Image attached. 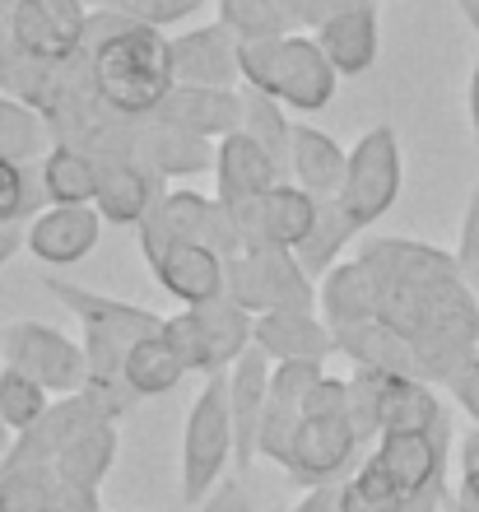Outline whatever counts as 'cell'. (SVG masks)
Instances as JSON below:
<instances>
[{"mask_svg":"<svg viewBox=\"0 0 479 512\" xmlns=\"http://www.w3.org/2000/svg\"><path fill=\"white\" fill-rule=\"evenodd\" d=\"M210 173H214V196H219L228 210H238V205L266 196L270 187L289 182V177L280 173V163L270 159L266 149L256 145L247 131H233V135H224V140L214 145Z\"/></svg>","mask_w":479,"mask_h":512,"instance_id":"cell-20","label":"cell"},{"mask_svg":"<svg viewBox=\"0 0 479 512\" xmlns=\"http://www.w3.org/2000/svg\"><path fill=\"white\" fill-rule=\"evenodd\" d=\"M354 256L373 275L377 322L414 345L424 382L442 387L479 354V303L452 252L414 238H368Z\"/></svg>","mask_w":479,"mask_h":512,"instance_id":"cell-1","label":"cell"},{"mask_svg":"<svg viewBox=\"0 0 479 512\" xmlns=\"http://www.w3.org/2000/svg\"><path fill=\"white\" fill-rule=\"evenodd\" d=\"M242 131L252 135L256 145H261L270 159L280 163V173L289 177L293 122H289V108H284V103H275V98H266V94H256V89H242Z\"/></svg>","mask_w":479,"mask_h":512,"instance_id":"cell-33","label":"cell"},{"mask_svg":"<svg viewBox=\"0 0 479 512\" xmlns=\"http://www.w3.org/2000/svg\"><path fill=\"white\" fill-rule=\"evenodd\" d=\"M466 103H470V131H475V145H479V56H475V66H470V94H466Z\"/></svg>","mask_w":479,"mask_h":512,"instance_id":"cell-44","label":"cell"},{"mask_svg":"<svg viewBox=\"0 0 479 512\" xmlns=\"http://www.w3.org/2000/svg\"><path fill=\"white\" fill-rule=\"evenodd\" d=\"M349 168V149H340L326 131L307 122H293V145H289V182L303 187L317 201H335L340 182Z\"/></svg>","mask_w":479,"mask_h":512,"instance_id":"cell-27","label":"cell"},{"mask_svg":"<svg viewBox=\"0 0 479 512\" xmlns=\"http://www.w3.org/2000/svg\"><path fill=\"white\" fill-rule=\"evenodd\" d=\"M42 284H47V294L80 322L84 396L103 405L112 419H121L135 405L131 387L121 378L126 350H131L140 336H159L163 317L140 308V303H126V298H112V294H98V289H84V284H70V280H61V275H47Z\"/></svg>","mask_w":479,"mask_h":512,"instance_id":"cell-3","label":"cell"},{"mask_svg":"<svg viewBox=\"0 0 479 512\" xmlns=\"http://www.w3.org/2000/svg\"><path fill=\"white\" fill-rule=\"evenodd\" d=\"M205 0H89V10H107V14H121V19H135V24H149V28H163V24H177L196 14Z\"/></svg>","mask_w":479,"mask_h":512,"instance_id":"cell-37","label":"cell"},{"mask_svg":"<svg viewBox=\"0 0 479 512\" xmlns=\"http://www.w3.org/2000/svg\"><path fill=\"white\" fill-rule=\"evenodd\" d=\"M14 438H10V429H5V424H0V452H5V447H10Z\"/></svg>","mask_w":479,"mask_h":512,"instance_id":"cell-49","label":"cell"},{"mask_svg":"<svg viewBox=\"0 0 479 512\" xmlns=\"http://www.w3.org/2000/svg\"><path fill=\"white\" fill-rule=\"evenodd\" d=\"M289 512H340V485L307 489V494H303V503H293Z\"/></svg>","mask_w":479,"mask_h":512,"instance_id":"cell-41","label":"cell"},{"mask_svg":"<svg viewBox=\"0 0 479 512\" xmlns=\"http://www.w3.org/2000/svg\"><path fill=\"white\" fill-rule=\"evenodd\" d=\"M456 10L466 14V24L475 28V38H479V0H456Z\"/></svg>","mask_w":479,"mask_h":512,"instance_id":"cell-47","label":"cell"},{"mask_svg":"<svg viewBox=\"0 0 479 512\" xmlns=\"http://www.w3.org/2000/svg\"><path fill=\"white\" fill-rule=\"evenodd\" d=\"M317 312L321 322L340 331V326H359L377 317V298H373V275L359 256H349L340 266H331L317 280Z\"/></svg>","mask_w":479,"mask_h":512,"instance_id":"cell-28","label":"cell"},{"mask_svg":"<svg viewBox=\"0 0 479 512\" xmlns=\"http://www.w3.org/2000/svg\"><path fill=\"white\" fill-rule=\"evenodd\" d=\"M400 182H405V163H400L396 126H373L359 135V145L349 149V168L340 182V210L354 219V229L368 233L377 219L396 205Z\"/></svg>","mask_w":479,"mask_h":512,"instance_id":"cell-10","label":"cell"},{"mask_svg":"<svg viewBox=\"0 0 479 512\" xmlns=\"http://www.w3.org/2000/svg\"><path fill=\"white\" fill-rule=\"evenodd\" d=\"M359 447H363V438L354 429V419H349V378L321 373L317 387L307 391L303 424L293 433L284 471H289L293 485H303V489L340 485V475L354 466Z\"/></svg>","mask_w":479,"mask_h":512,"instance_id":"cell-5","label":"cell"},{"mask_svg":"<svg viewBox=\"0 0 479 512\" xmlns=\"http://www.w3.org/2000/svg\"><path fill=\"white\" fill-rule=\"evenodd\" d=\"M447 512H461V508H456V499H452V503H447Z\"/></svg>","mask_w":479,"mask_h":512,"instance_id":"cell-50","label":"cell"},{"mask_svg":"<svg viewBox=\"0 0 479 512\" xmlns=\"http://www.w3.org/2000/svg\"><path fill=\"white\" fill-rule=\"evenodd\" d=\"M456 457H461V471H479V429L475 424H470V433L461 438V452H456Z\"/></svg>","mask_w":479,"mask_h":512,"instance_id":"cell-43","label":"cell"},{"mask_svg":"<svg viewBox=\"0 0 479 512\" xmlns=\"http://www.w3.org/2000/svg\"><path fill=\"white\" fill-rule=\"evenodd\" d=\"M349 419L359 438H382V433H433L447 424L442 396L424 378H386V373H363L354 368L349 378Z\"/></svg>","mask_w":479,"mask_h":512,"instance_id":"cell-6","label":"cell"},{"mask_svg":"<svg viewBox=\"0 0 479 512\" xmlns=\"http://www.w3.org/2000/svg\"><path fill=\"white\" fill-rule=\"evenodd\" d=\"M312 38L321 42V52H326V61L335 66L340 80H354V75H363V70H373L377 47H382L377 0H354V5H345V10H335Z\"/></svg>","mask_w":479,"mask_h":512,"instance_id":"cell-24","label":"cell"},{"mask_svg":"<svg viewBox=\"0 0 479 512\" xmlns=\"http://www.w3.org/2000/svg\"><path fill=\"white\" fill-rule=\"evenodd\" d=\"M42 182L33 163H0V229H28L42 215Z\"/></svg>","mask_w":479,"mask_h":512,"instance_id":"cell-36","label":"cell"},{"mask_svg":"<svg viewBox=\"0 0 479 512\" xmlns=\"http://www.w3.org/2000/svg\"><path fill=\"white\" fill-rule=\"evenodd\" d=\"M447 503H452V494H433V499H414L405 512H447Z\"/></svg>","mask_w":479,"mask_h":512,"instance_id":"cell-46","label":"cell"},{"mask_svg":"<svg viewBox=\"0 0 479 512\" xmlns=\"http://www.w3.org/2000/svg\"><path fill=\"white\" fill-rule=\"evenodd\" d=\"M14 252H24V229H0V266H5Z\"/></svg>","mask_w":479,"mask_h":512,"instance_id":"cell-45","label":"cell"},{"mask_svg":"<svg viewBox=\"0 0 479 512\" xmlns=\"http://www.w3.org/2000/svg\"><path fill=\"white\" fill-rule=\"evenodd\" d=\"M173 52V80L191 84V89H238L242 70H238V38L224 24H205L187 28L168 38Z\"/></svg>","mask_w":479,"mask_h":512,"instance_id":"cell-17","label":"cell"},{"mask_svg":"<svg viewBox=\"0 0 479 512\" xmlns=\"http://www.w3.org/2000/svg\"><path fill=\"white\" fill-rule=\"evenodd\" d=\"M196 512H256V499H252V489H247V480H242V475H228L224 485L214 489V494L200 503Z\"/></svg>","mask_w":479,"mask_h":512,"instance_id":"cell-40","label":"cell"},{"mask_svg":"<svg viewBox=\"0 0 479 512\" xmlns=\"http://www.w3.org/2000/svg\"><path fill=\"white\" fill-rule=\"evenodd\" d=\"M354 238H359V229H354V219L340 210V201H321L317 224H312V233H307L303 247H298V261H303V270L312 280H321L331 266L345 261V247L354 243Z\"/></svg>","mask_w":479,"mask_h":512,"instance_id":"cell-31","label":"cell"},{"mask_svg":"<svg viewBox=\"0 0 479 512\" xmlns=\"http://www.w3.org/2000/svg\"><path fill=\"white\" fill-rule=\"evenodd\" d=\"M456 266H461V280L470 284V294L479 303V187L470 191L466 219H461V243H456Z\"/></svg>","mask_w":479,"mask_h":512,"instance_id":"cell-38","label":"cell"},{"mask_svg":"<svg viewBox=\"0 0 479 512\" xmlns=\"http://www.w3.org/2000/svg\"><path fill=\"white\" fill-rule=\"evenodd\" d=\"M84 52H89L98 98L126 122L154 117L163 108V98L173 94V52H168L163 28L94 10L89 33H84Z\"/></svg>","mask_w":479,"mask_h":512,"instance_id":"cell-2","label":"cell"},{"mask_svg":"<svg viewBox=\"0 0 479 512\" xmlns=\"http://www.w3.org/2000/svg\"><path fill=\"white\" fill-rule=\"evenodd\" d=\"M219 24H224L238 42L298 33L289 10H284V0H219Z\"/></svg>","mask_w":479,"mask_h":512,"instance_id":"cell-35","label":"cell"},{"mask_svg":"<svg viewBox=\"0 0 479 512\" xmlns=\"http://www.w3.org/2000/svg\"><path fill=\"white\" fill-rule=\"evenodd\" d=\"M317 196H307L303 187H293V182H280V187H270L266 196H256V201L238 205V210H228L233 224H238V243L242 252H256V247H289L298 252L303 238L312 233L317 224Z\"/></svg>","mask_w":479,"mask_h":512,"instance_id":"cell-15","label":"cell"},{"mask_svg":"<svg viewBox=\"0 0 479 512\" xmlns=\"http://www.w3.org/2000/svg\"><path fill=\"white\" fill-rule=\"evenodd\" d=\"M442 391H447V396H452V401L466 410L470 424L479 429V354H470L466 364H461L452 378L442 382Z\"/></svg>","mask_w":479,"mask_h":512,"instance_id":"cell-39","label":"cell"},{"mask_svg":"<svg viewBox=\"0 0 479 512\" xmlns=\"http://www.w3.org/2000/svg\"><path fill=\"white\" fill-rule=\"evenodd\" d=\"M326 364H275L270 373V396H266V419H261V438H256V457L284 466L293 447V433L303 424L307 391L317 387Z\"/></svg>","mask_w":479,"mask_h":512,"instance_id":"cell-18","label":"cell"},{"mask_svg":"<svg viewBox=\"0 0 479 512\" xmlns=\"http://www.w3.org/2000/svg\"><path fill=\"white\" fill-rule=\"evenodd\" d=\"M140 256H145V266L154 270V280H159L182 308H200V303H214V298L228 294V280H224L228 261L205 243H191V238H149V233H140Z\"/></svg>","mask_w":479,"mask_h":512,"instance_id":"cell-12","label":"cell"},{"mask_svg":"<svg viewBox=\"0 0 479 512\" xmlns=\"http://www.w3.org/2000/svg\"><path fill=\"white\" fill-rule=\"evenodd\" d=\"M252 345L270 364H326L335 354V331L317 312H261L252 322Z\"/></svg>","mask_w":479,"mask_h":512,"instance_id":"cell-23","label":"cell"},{"mask_svg":"<svg viewBox=\"0 0 479 512\" xmlns=\"http://www.w3.org/2000/svg\"><path fill=\"white\" fill-rule=\"evenodd\" d=\"M224 280L228 298L252 317H261V312H317V280L307 275L298 252H289V247H256V252L228 256Z\"/></svg>","mask_w":479,"mask_h":512,"instance_id":"cell-9","label":"cell"},{"mask_svg":"<svg viewBox=\"0 0 479 512\" xmlns=\"http://www.w3.org/2000/svg\"><path fill=\"white\" fill-rule=\"evenodd\" d=\"M0 354L10 368L38 378L52 396L84 391V345L47 322H10L0 331Z\"/></svg>","mask_w":479,"mask_h":512,"instance_id":"cell-11","label":"cell"},{"mask_svg":"<svg viewBox=\"0 0 479 512\" xmlns=\"http://www.w3.org/2000/svg\"><path fill=\"white\" fill-rule=\"evenodd\" d=\"M38 182L47 205H94L98 196V159L80 145H56L42 154Z\"/></svg>","mask_w":479,"mask_h":512,"instance_id":"cell-29","label":"cell"},{"mask_svg":"<svg viewBox=\"0 0 479 512\" xmlns=\"http://www.w3.org/2000/svg\"><path fill=\"white\" fill-rule=\"evenodd\" d=\"M47 410H52V391L42 387L38 378H28V373L5 364V373H0V424L10 429V438L42 424Z\"/></svg>","mask_w":479,"mask_h":512,"instance_id":"cell-34","label":"cell"},{"mask_svg":"<svg viewBox=\"0 0 479 512\" xmlns=\"http://www.w3.org/2000/svg\"><path fill=\"white\" fill-rule=\"evenodd\" d=\"M238 70L247 89L275 98V103H284L293 112L331 108L335 84H340L335 66L321 52V42L307 38V33L238 42Z\"/></svg>","mask_w":479,"mask_h":512,"instance_id":"cell-4","label":"cell"},{"mask_svg":"<svg viewBox=\"0 0 479 512\" xmlns=\"http://www.w3.org/2000/svg\"><path fill=\"white\" fill-rule=\"evenodd\" d=\"M270 364L266 354L247 350L238 364L228 368V410H233V471H247L256 461V438H261V419H266L270 396Z\"/></svg>","mask_w":479,"mask_h":512,"instance_id":"cell-21","label":"cell"},{"mask_svg":"<svg viewBox=\"0 0 479 512\" xmlns=\"http://www.w3.org/2000/svg\"><path fill=\"white\" fill-rule=\"evenodd\" d=\"M447 424L433 433H382L373 447L377 466H382L405 499H433V494H452L447 489Z\"/></svg>","mask_w":479,"mask_h":512,"instance_id":"cell-16","label":"cell"},{"mask_svg":"<svg viewBox=\"0 0 479 512\" xmlns=\"http://www.w3.org/2000/svg\"><path fill=\"white\" fill-rule=\"evenodd\" d=\"M163 201V177L149 173L145 163L135 159H98V196L94 210L103 224L117 229H140L145 215Z\"/></svg>","mask_w":479,"mask_h":512,"instance_id":"cell-22","label":"cell"},{"mask_svg":"<svg viewBox=\"0 0 479 512\" xmlns=\"http://www.w3.org/2000/svg\"><path fill=\"white\" fill-rule=\"evenodd\" d=\"M121 378L131 387L135 401H145V396H168L177 382L187 378V364L177 359V350L159 336H140L126 350V364H121Z\"/></svg>","mask_w":479,"mask_h":512,"instance_id":"cell-30","label":"cell"},{"mask_svg":"<svg viewBox=\"0 0 479 512\" xmlns=\"http://www.w3.org/2000/svg\"><path fill=\"white\" fill-rule=\"evenodd\" d=\"M14 5H19V0H0V19H10V14H14Z\"/></svg>","mask_w":479,"mask_h":512,"instance_id":"cell-48","label":"cell"},{"mask_svg":"<svg viewBox=\"0 0 479 512\" xmlns=\"http://www.w3.org/2000/svg\"><path fill=\"white\" fill-rule=\"evenodd\" d=\"M103 238V215L94 205H47L24 229V252L42 266H80Z\"/></svg>","mask_w":479,"mask_h":512,"instance_id":"cell-19","label":"cell"},{"mask_svg":"<svg viewBox=\"0 0 479 512\" xmlns=\"http://www.w3.org/2000/svg\"><path fill=\"white\" fill-rule=\"evenodd\" d=\"M135 233H149V238H191V243H205L224 256H238V224L228 215V205L219 196H205L196 187H177L163 191V201L145 215V224Z\"/></svg>","mask_w":479,"mask_h":512,"instance_id":"cell-14","label":"cell"},{"mask_svg":"<svg viewBox=\"0 0 479 512\" xmlns=\"http://www.w3.org/2000/svg\"><path fill=\"white\" fill-rule=\"evenodd\" d=\"M252 312L238 308L233 298H214L200 308H182L177 317H163V340L177 350L187 373H228L242 354L252 350Z\"/></svg>","mask_w":479,"mask_h":512,"instance_id":"cell-8","label":"cell"},{"mask_svg":"<svg viewBox=\"0 0 479 512\" xmlns=\"http://www.w3.org/2000/svg\"><path fill=\"white\" fill-rule=\"evenodd\" d=\"M89 14H94L89 0H19L10 14L14 47H19L28 61L61 66V61L84 52Z\"/></svg>","mask_w":479,"mask_h":512,"instance_id":"cell-13","label":"cell"},{"mask_svg":"<svg viewBox=\"0 0 479 512\" xmlns=\"http://www.w3.org/2000/svg\"><path fill=\"white\" fill-rule=\"evenodd\" d=\"M452 499L461 512H479V471H461V485H456Z\"/></svg>","mask_w":479,"mask_h":512,"instance_id":"cell-42","label":"cell"},{"mask_svg":"<svg viewBox=\"0 0 479 512\" xmlns=\"http://www.w3.org/2000/svg\"><path fill=\"white\" fill-rule=\"evenodd\" d=\"M47 149H52L47 122L28 103L0 94V163H38Z\"/></svg>","mask_w":479,"mask_h":512,"instance_id":"cell-32","label":"cell"},{"mask_svg":"<svg viewBox=\"0 0 479 512\" xmlns=\"http://www.w3.org/2000/svg\"><path fill=\"white\" fill-rule=\"evenodd\" d=\"M233 466V410H228V373L205 378L200 396L191 401L187 429H182V503L200 508L224 485Z\"/></svg>","mask_w":479,"mask_h":512,"instance_id":"cell-7","label":"cell"},{"mask_svg":"<svg viewBox=\"0 0 479 512\" xmlns=\"http://www.w3.org/2000/svg\"><path fill=\"white\" fill-rule=\"evenodd\" d=\"M154 117L177 126V131L196 135V140H224V135L242 131V89H191V84H173V94L163 98V108Z\"/></svg>","mask_w":479,"mask_h":512,"instance_id":"cell-25","label":"cell"},{"mask_svg":"<svg viewBox=\"0 0 479 512\" xmlns=\"http://www.w3.org/2000/svg\"><path fill=\"white\" fill-rule=\"evenodd\" d=\"M270 512H284V508H270Z\"/></svg>","mask_w":479,"mask_h":512,"instance_id":"cell-51","label":"cell"},{"mask_svg":"<svg viewBox=\"0 0 479 512\" xmlns=\"http://www.w3.org/2000/svg\"><path fill=\"white\" fill-rule=\"evenodd\" d=\"M335 354H345L354 368L363 373H386V378H424L419 373V354L396 326L386 322H359L335 331Z\"/></svg>","mask_w":479,"mask_h":512,"instance_id":"cell-26","label":"cell"}]
</instances>
